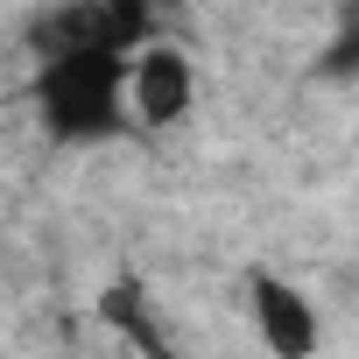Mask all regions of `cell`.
I'll return each instance as SVG.
<instances>
[{
    "mask_svg": "<svg viewBox=\"0 0 359 359\" xmlns=\"http://www.w3.org/2000/svg\"><path fill=\"white\" fill-rule=\"evenodd\" d=\"M36 120L57 141H106L127 120V57L113 50H64L36 71Z\"/></svg>",
    "mask_w": 359,
    "mask_h": 359,
    "instance_id": "1",
    "label": "cell"
},
{
    "mask_svg": "<svg viewBox=\"0 0 359 359\" xmlns=\"http://www.w3.org/2000/svg\"><path fill=\"white\" fill-rule=\"evenodd\" d=\"M191 99H198V71H191L184 50L141 43V50L127 57V113H134L141 127H176V120L191 113Z\"/></svg>",
    "mask_w": 359,
    "mask_h": 359,
    "instance_id": "2",
    "label": "cell"
},
{
    "mask_svg": "<svg viewBox=\"0 0 359 359\" xmlns=\"http://www.w3.org/2000/svg\"><path fill=\"white\" fill-rule=\"evenodd\" d=\"M247 310H254V331H261V345H268L275 359H317V345H324V317H317V303H310L296 282H282V275H254Z\"/></svg>",
    "mask_w": 359,
    "mask_h": 359,
    "instance_id": "3",
    "label": "cell"
},
{
    "mask_svg": "<svg viewBox=\"0 0 359 359\" xmlns=\"http://www.w3.org/2000/svg\"><path fill=\"white\" fill-rule=\"evenodd\" d=\"M99 317L141 352V359H176V345L162 338V324H155V303H148V289L134 282V275H120L106 296H99Z\"/></svg>",
    "mask_w": 359,
    "mask_h": 359,
    "instance_id": "4",
    "label": "cell"
},
{
    "mask_svg": "<svg viewBox=\"0 0 359 359\" xmlns=\"http://www.w3.org/2000/svg\"><path fill=\"white\" fill-rule=\"evenodd\" d=\"M324 71L331 78H359V0H345V22H338V43L324 50Z\"/></svg>",
    "mask_w": 359,
    "mask_h": 359,
    "instance_id": "5",
    "label": "cell"
}]
</instances>
